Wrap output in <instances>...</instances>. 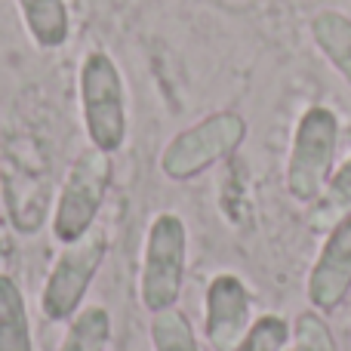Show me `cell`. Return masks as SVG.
Here are the masks:
<instances>
[{
  "mask_svg": "<svg viewBox=\"0 0 351 351\" xmlns=\"http://www.w3.org/2000/svg\"><path fill=\"white\" fill-rule=\"evenodd\" d=\"M351 216V158L339 167V173L327 182V188L321 191L315 210L308 213V222L315 231H330Z\"/></svg>",
  "mask_w": 351,
  "mask_h": 351,
  "instance_id": "obj_12",
  "label": "cell"
},
{
  "mask_svg": "<svg viewBox=\"0 0 351 351\" xmlns=\"http://www.w3.org/2000/svg\"><path fill=\"white\" fill-rule=\"evenodd\" d=\"M336 139H339V121L330 108L315 105L299 117L290 160H287V188L296 200L311 204L321 197L333 170Z\"/></svg>",
  "mask_w": 351,
  "mask_h": 351,
  "instance_id": "obj_3",
  "label": "cell"
},
{
  "mask_svg": "<svg viewBox=\"0 0 351 351\" xmlns=\"http://www.w3.org/2000/svg\"><path fill=\"white\" fill-rule=\"evenodd\" d=\"M185 250L188 231L176 213L154 216L145 241V259H142L139 296L148 311H164L179 302L182 280H185Z\"/></svg>",
  "mask_w": 351,
  "mask_h": 351,
  "instance_id": "obj_4",
  "label": "cell"
},
{
  "mask_svg": "<svg viewBox=\"0 0 351 351\" xmlns=\"http://www.w3.org/2000/svg\"><path fill=\"white\" fill-rule=\"evenodd\" d=\"M351 293V216L342 219L317 256L308 278V299L315 308L333 311Z\"/></svg>",
  "mask_w": 351,
  "mask_h": 351,
  "instance_id": "obj_8",
  "label": "cell"
},
{
  "mask_svg": "<svg viewBox=\"0 0 351 351\" xmlns=\"http://www.w3.org/2000/svg\"><path fill=\"white\" fill-rule=\"evenodd\" d=\"M311 37L336 71L351 84V19L336 10L317 12L311 22Z\"/></svg>",
  "mask_w": 351,
  "mask_h": 351,
  "instance_id": "obj_11",
  "label": "cell"
},
{
  "mask_svg": "<svg viewBox=\"0 0 351 351\" xmlns=\"http://www.w3.org/2000/svg\"><path fill=\"white\" fill-rule=\"evenodd\" d=\"M296 351H339L327 321L315 311H302L296 317Z\"/></svg>",
  "mask_w": 351,
  "mask_h": 351,
  "instance_id": "obj_16",
  "label": "cell"
},
{
  "mask_svg": "<svg viewBox=\"0 0 351 351\" xmlns=\"http://www.w3.org/2000/svg\"><path fill=\"white\" fill-rule=\"evenodd\" d=\"M19 12L25 19L31 40L40 49H59L65 47L71 34V12L65 0H16Z\"/></svg>",
  "mask_w": 351,
  "mask_h": 351,
  "instance_id": "obj_9",
  "label": "cell"
},
{
  "mask_svg": "<svg viewBox=\"0 0 351 351\" xmlns=\"http://www.w3.org/2000/svg\"><path fill=\"white\" fill-rule=\"evenodd\" d=\"M287 339H290V327H287L284 317L262 315L256 324H250L243 339L231 351H284Z\"/></svg>",
  "mask_w": 351,
  "mask_h": 351,
  "instance_id": "obj_15",
  "label": "cell"
},
{
  "mask_svg": "<svg viewBox=\"0 0 351 351\" xmlns=\"http://www.w3.org/2000/svg\"><path fill=\"white\" fill-rule=\"evenodd\" d=\"M111 339V315L102 305H90L71 321L59 351H105Z\"/></svg>",
  "mask_w": 351,
  "mask_h": 351,
  "instance_id": "obj_13",
  "label": "cell"
},
{
  "mask_svg": "<svg viewBox=\"0 0 351 351\" xmlns=\"http://www.w3.org/2000/svg\"><path fill=\"white\" fill-rule=\"evenodd\" d=\"M111 185V154L90 148L71 164L56 200L53 234L59 243H74L96 225L102 200Z\"/></svg>",
  "mask_w": 351,
  "mask_h": 351,
  "instance_id": "obj_5",
  "label": "cell"
},
{
  "mask_svg": "<svg viewBox=\"0 0 351 351\" xmlns=\"http://www.w3.org/2000/svg\"><path fill=\"white\" fill-rule=\"evenodd\" d=\"M108 253V234L99 225H93L80 241L65 243L59 253L53 271L47 278V287L40 293V311L49 321H68L80 308L86 290H90L96 271L102 268Z\"/></svg>",
  "mask_w": 351,
  "mask_h": 351,
  "instance_id": "obj_6",
  "label": "cell"
},
{
  "mask_svg": "<svg viewBox=\"0 0 351 351\" xmlns=\"http://www.w3.org/2000/svg\"><path fill=\"white\" fill-rule=\"evenodd\" d=\"M0 351H34L25 293L10 274H0Z\"/></svg>",
  "mask_w": 351,
  "mask_h": 351,
  "instance_id": "obj_10",
  "label": "cell"
},
{
  "mask_svg": "<svg viewBox=\"0 0 351 351\" xmlns=\"http://www.w3.org/2000/svg\"><path fill=\"white\" fill-rule=\"evenodd\" d=\"M204 330L216 351H231L250 330V293L237 274H216L210 280Z\"/></svg>",
  "mask_w": 351,
  "mask_h": 351,
  "instance_id": "obj_7",
  "label": "cell"
},
{
  "mask_svg": "<svg viewBox=\"0 0 351 351\" xmlns=\"http://www.w3.org/2000/svg\"><path fill=\"white\" fill-rule=\"evenodd\" d=\"M152 346L154 351H200L191 324L176 305L152 315Z\"/></svg>",
  "mask_w": 351,
  "mask_h": 351,
  "instance_id": "obj_14",
  "label": "cell"
},
{
  "mask_svg": "<svg viewBox=\"0 0 351 351\" xmlns=\"http://www.w3.org/2000/svg\"><path fill=\"white\" fill-rule=\"evenodd\" d=\"M247 139V123L234 111H219L182 130L160 154V173L173 182H188L213 164L225 160Z\"/></svg>",
  "mask_w": 351,
  "mask_h": 351,
  "instance_id": "obj_2",
  "label": "cell"
},
{
  "mask_svg": "<svg viewBox=\"0 0 351 351\" xmlns=\"http://www.w3.org/2000/svg\"><path fill=\"white\" fill-rule=\"evenodd\" d=\"M80 114L93 148L114 154L127 142V86L108 53L93 49L80 65Z\"/></svg>",
  "mask_w": 351,
  "mask_h": 351,
  "instance_id": "obj_1",
  "label": "cell"
}]
</instances>
